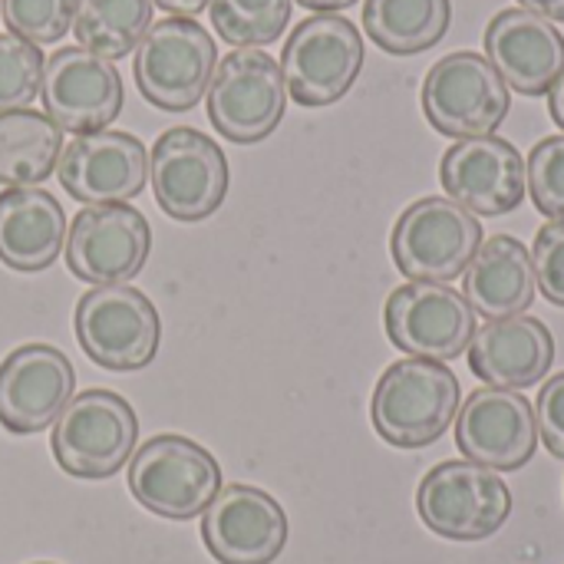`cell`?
<instances>
[{
	"instance_id": "cell-4",
	"label": "cell",
	"mask_w": 564,
	"mask_h": 564,
	"mask_svg": "<svg viewBox=\"0 0 564 564\" xmlns=\"http://www.w3.org/2000/svg\"><path fill=\"white\" fill-rule=\"evenodd\" d=\"M218 66L212 33L192 17H165L135 50V86L162 112H188L202 102Z\"/></svg>"
},
{
	"instance_id": "cell-36",
	"label": "cell",
	"mask_w": 564,
	"mask_h": 564,
	"mask_svg": "<svg viewBox=\"0 0 564 564\" xmlns=\"http://www.w3.org/2000/svg\"><path fill=\"white\" fill-rule=\"evenodd\" d=\"M301 7H307V10H317V13H334V10H347V7H354L357 0H297Z\"/></svg>"
},
{
	"instance_id": "cell-13",
	"label": "cell",
	"mask_w": 564,
	"mask_h": 564,
	"mask_svg": "<svg viewBox=\"0 0 564 564\" xmlns=\"http://www.w3.org/2000/svg\"><path fill=\"white\" fill-rule=\"evenodd\" d=\"M149 251L152 228L132 205H86L66 231V268L93 288L132 281Z\"/></svg>"
},
{
	"instance_id": "cell-17",
	"label": "cell",
	"mask_w": 564,
	"mask_h": 564,
	"mask_svg": "<svg viewBox=\"0 0 564 564\" xmlns=\"http://www.w3.org/2000/svg\"><path fill=\"white\" fill-rule=\"evenodd\" d=\"M76 397V370L53 344H23L0 364V426L17 436L43 433Z\"/></svg>"
},
{
	"instance_id": "cell-34",
	"label": "cell",
	"mask_w": 564,
	"mask_h": 564,
	"mask_svg": "<svg viewBox=\"0 0 564 564\" xmlns=\"http://www.w3.org/2000/svg\"><path fill=\"white\" fill-rule=\"evenodd\" d=\"M152 3H159V7L169 10L172 17H195V13L208 10L212 0H152Z\"/></svg>"
},
{
	"instance_id": "cell-3",
	"label": "cell",
	"mask_w": 564,
	"mask_h": 564,
	"mask_svg": "<svg viewBox=\"0 0 564 564\" xmlns=\"http://www.w3.org/2000/svg\"><path fill=\"white\" fill-rule=\"evenodd\" d=\"M126 479L132 499L142 509L172 522L198 519L221 492L218 459L205 446L178 433H162L139 446L132 453Z\"/></svg>"
},
{
	"instance_id": "cell-6",
	"label": "cell",
	"mask_w": 564,
	"mask_h": 564,
	"mask_svg": "<svg viewBox=\"0 0 564 564\" xmlns=\"http://www.w3.org/2000/svg\"><path fill=\"white\" fill-rule=\"evenodd\" d=\"M73 330L83 354L112 373L145 370L162 344L159 311L132 284L86 291L73 311Z\"/></svg>"
},
{
	"instance_id": "cell-26",
	"label": "cell",
	"mask_w": 564,
	"mask_h": 564,
	"mask_svg": "<svg viewBox=\"0 0 564 564\" xmlns=\"http://www.w3.org/2000/svg\"><path fill=\"white\" fill-rule=\"evenodd\" d=\"M152 0H79L73 33L83 50L112 63L139 50L152 26Z\"/></svg>"
},
{
	"instance_id": "cell-2",
	"label": "cell",
	"mask_w": 564,
	"mask_h": 564,
	"mask_svg": "<svg viewBox=\"0 0 564 564\" xmlns=\"http://www.w3.org/2000/svg\"><path fill=\"white\" fill-rule=\"evenodd\" d=\"M482 221L443 195L413 202L393 225L390 254L406 281L449 284L466 274L482 248Z\"/></svg>"
},
{
	"instance_id": "cell-19",
	"label": "cell",
	"mask_w": 564,
	"mask_h": 564,
	"mask_svg": "<svg viewBox=\"0 0 564 564\" xmlns=\"http://www.w3.org/2000/svg\"><path fill=\"white\" fill-rule=\"evenodd\" d=\"M202 539L218 564H271L288 545V516L254 486H225L202 512Z\"/></svg>"
},
{
	"instance_id": "cell-32",
	"label": "cell",
	"mask_w": 564,
	"mask_h": 564,
	"mask_svg": "<svg viewBox=\"0 0 564 564\" xmlns=\"http://www.w3.org/2000/svg\"><path fill=\"white\" fill-rule=\"evenodd\" d=\"M535 423L545 449L555 459H564V370L542 383V393L535 400Z\"/></svg>"
},
{
	"instance_id": "cell-27",
	"label": "cell",
	"mask_w": 564,
	"mask_h": 564,
	"mask_svg": "<svg viewBox=\"0 0 564 564\" xmlns=\"http://www.w3.org/2000/svg\"><path fill=\"white\" fill-rule=\"evenodd\" d=\"M215 33L235 50H261L291 23V0H212Z\"/></svg>"
},
{
	"instance_id": "cell-8",
	"label": "cell",
	"mask_w": 564,
	"mask_h": 564,
	"mask_svg": "<svg viewBox=\"0 0 564 564\" xmlns=\"http://www.w3.org/2000/svg\"><path fill=\"white\" fill-rule=\"evenodd\" d=\"M416 512L440 539L482 542L509 522L512 492L499 473L469 459H446L423 476Z\"/></svg>"
},
{
	"instance_id": "cell-35",
	"label": "cell",
	"mask_w": 564,
	"mask_h": 564,
	"mask_svg": "<svg viewBox=\"0 0 564 564\" xmlns=\"http://www.w3.org/2000/svg\"><path fill=\"white\" fill-rule=\"evenodd\" d=\"M549 112H552L555 126H558V129H564V73L558 76V83L549 89Z\"/></svg>"
},
{
	"instance_id": "cell-11",
	"label": "cell",
	"mask_w": 564,
	"mask_h": 564,
	"mask_svg": "<svg viewBox=\"0 0 564 564\" xmlns=\"http://www.w3.org/2000/svg\"><path fill=\"white\" fill-rule=\"evenodd\" d=\"M149 182L159 208L169 218L205 221L228 195V159L205 132L175 126L165 129L152 145Z\"/></svg>"
},
{
	"instance_id": "cell-21",
	"label": "cell",
	"mask_w": 564,
	"mask_h": 564,
	"mask_svg": "<svg viewBox=\"0 0 564 564\" xmlns=\"http://www.w3.org/2000/svg\"><path fill=\"white\" fill-rule=\"evenodd\" d=\"M555 364V337L539 317L489 321L469 344V370L499 390H525L545 380Z\"/></svg>"
},
{
	"instance_id": "cell-31",
	"label": "cell",
	"mask_w": 564,
	"mask_h": 564,
	"mask_svg": "<svg viewBox=\"0 0 564 564\" xmlns=\"http://www.w3.org/2000/svg\"><path fill=\"white\" fill-rule=\"evenodd\" d=\"M532 268L542 297L564 307V221H549L539 228L532 245Z\"/></svg>"
},
{
	"instance_id": "cell-7",
	"label": "cell",
	"mask_w": 564,
	"mask_h": 564,
	"mask_svg": "<svg viewBox=\"0 0 564 564\" xmlns=\"http://www.w3.org/2000/svg\"><path fill=\"white\" fill-rule=\"evenodd\" d=\"M139 443V416L112 390H83L53 423V459L73 479L116 476Z\"/></svg>"
},
{
	"instance_id": "cell-37",
	"label": "cell",
	"mask_w": 564,
	"mask_h": 564,
	"mask_svg": "<svg viewBox=\"0 0 564 564\" xmlns=\"http://www.w3.org/2000/svg\"><path fill=\"white\" fill-rule=\"evenodd\" d=\"M36 564H50V562H36Z\"/></svg>"
},
{
	"instance_id": "cell-20",
	"label": "cell",
	"mask_w": 564,
	"mask_h": 564,
	"mask_svg": "<svg viewBox=\"0 0 564 564\" xmlns=\"http://www.w3.org/2000/svg\"><path fill=\"white\" fill-rule=\"evenodd\" d=\"M482 40L486 59L499 69L506 86L522 96L549 93L564 73L562 30L525 7L499 10Z\"/></svg>"
},
{
	"instance_id": "cell-15",
	"label": "cell",
	"mask_w": 564,
	"mask_h": 564,
	"mask_svg": "<svg viewBox=\"0 0 564 564\" xmlns=\"http://www.w3.org/2000/svg\"><path fill=\"white\" fill-rule=\"evenodd\" d=\"M456 446L476 466L516 473L539 449L535 406L519 390L482 387L466 397L456 413Z\"/></svg>"
},
{
	"instance_id": "cell-24",
	"label": "cell",
	"mask_w": 564,
	"mask_h": 564,
	"mask_svg": "<svg viewBox=\"0 0 564 564\" xmlns=\"http://www.w3.org/2000/svg\"><path fill=\"white\" fill-rule=\"evenodd\" d=\"M63 155V129L36 109L0 112V185L23 188L53 175Z\"/></svg>"
},
{
	"instance_id": "cell-33",
	"label": "cell",
	"mask_w": 564,
	"mask_h": 564,
	"mask_svg": "<svg viewBox=\"0 0 564 564\" xmlns=\"http://www.w3.org/2000/svg\"><path fill=\"white\" fill-rule=\"evenodd\" d=\"M519 3H522L525 10H532V13L552 20V23H564V0H519Z\"/></svg>"
},
{
	"instance_id": "cell-12",
	"label": "cell",
	"mask_w": 564,
	"mask_h": 564,
	"mask_svg": "<svg viewBox=\"0 0 564 564\" xmlns=\"http://www.w3.org/2000/svg\"><path fill=\"white\" fill-rule=\"evenodd\" d=\"M476 311L463 291L449 284L406 281L390 291L383 307V327L397 350L420 360H456L476 337Z\"/></svg>"
},
{
	"instance_id": "cell-5",
	"label": "cell",
	"mask_w": 564,
	"mask_h": 564,
	"mask_svg": "<svg viewBox=\"0 0 564 564\" xmlns=\"http://www.w3.org/2000/svg\"><path fill=\"white\" fill-rule=\"evenodd\" d=\"M364 69V36L340 13H314L301 20L284 50L281 76L288 96L304 109L340 102Z\"/></svg>"
},
{
	"instance_id": "cell-16",
	"label": "cell",
	"mask_w": 564,
	"mask_h": 564,
	"mask_svg": "<svg viewBox=\"0 0 564 564\" xmlns=\"http://www.w3.org/2000/svg\"><path fill=\"white\" fill-rule=\"evenodd\" d=\"M446 195L473 215L502 218L525 202L529 172L522 152L502 135L459 139L440 162Z\"/></svg>"
},
{
	"instance_id": "cell-10",
	"label": "cell",
	"mask_w": 564,
	"mask_h": 564,
	"mask_svg": "<svg viewBox=\"0 0 564 564\" xmlns=\"http://www.w3.org/2000/svg\"><path fill=\"white\" fill-rule=\"evenodd\" d=\"M205 99L218 135L238 145L264 142L288 109L281 63L264 50H231L215 66Z\"/></svg>"
},
{
	"instance_id": "cell-28",
	"label": "cell",
	"mask_w": 564,
	"mask_h": 564,
	"mask_svg": "<svg viewBox=\"0 0 564 564\" xmlns=\"http://www.w3.org/2000/svg\"><path fill=\"white\" fill-rule=\"evenodd\" d=\"M43 63L46 59L40 46L13 33H0V112L30 109V102L40 96Z\"/></svg>"
},
{
	"instance_id": "cell-25",
	"label": "cell",
	"mask_w": 564,
	"mask_h": 564,
	"mask_svg": "<svg viewBox=\"0 0 564 564\" xmlns=\"http://www.w3.org/2000/svg\"><path fill=\"white\" fill-rule=\"evenodd\" d=\"M453 23L449 0H367L364 30L390 56L433 50Z\"/></svg>"
},
{
	"instance_id": "cell-22",
	"label": "cell",
	"mask_w": 564,
	"mask_h": 564,
	"mask_svg": "<svg viewBox=\"0 0 564 564\" xmlns=\"http://www.w3.org/2000/svg\"><path fill=\"white\" fill-rule=\"evenodd\" d=\"M66 245L63 205L36 185L0 192V264L20 274L46 271Z\"/></svg>"
},
{
	"instance_id": "cell-29",
	"label": "cell",
	"mask_w": 564,
	"mask_h": 564,
	"mask_svg": "<svg viewBox=\"0 0 564 564\" xmlns=\"http://www.w3.org/2000/svg\"><path fill=\"white\" fill-rule=\"evenodd\" d=\"M76 3L79 0H0V13L13 36L43 46L73 30Z\"/></svg>"
},
{
	"instance_id": "cell-9",
	"label": "cell",
	"mask_w": 564,
	"mask_h": 564,
	"mask_svg": "<svg viewBox=\"0 0 564 564\" xmlns=\"http://www.w3.org/2000/svg\"><path fill=\"white\" fill-rule=\"evenodd\" d=\"M420 99L426 122L449 139L496 135L512 109V89L506 79L482 53L473 50L436 59L423 79Z\"/></svg>"
},
{
	"instance_id": "cell-18",
	"label": "cell",
	"mask_w": 564,
	"mask_h": 564,
	"mask_svg": "<svg viewBox=\"0 0 564 564\" xmlns=\"http://www.w3.org/2000/svg\"><path fill=\"white\" fill-rule=\"evenodd\" d=\"M59 185L83 205H126L145 188L149 152L132 132H86L63 145Z\"/></svg>"
},
{
	"instance_id": "cell-1",
	"label": "cell",
	"mask_w": 564,
	"mask_h": 564,
	"mask_svg": "<svg viewBox=\"0 0 564 564\" xmlns=\"http://www.w3.org/2000/svg\"><path fill=\"white\" fill-rule=\"evenodd\" d=\"M463 406L459 377L436 360L406 357L383 370L373 390L370 420L383 443L423 449L446 436Z\"/></svg>"
},
{
	"instance_id": "cell-30",
	"label": "cell",
	"mask_w": 564,
	"mask_h": 564,
	"mask_svg": "<svg viewBox=\"0 0 564 564\" xmlns=\"http://www.w3.org/2000/svg\"><path fill=\"white\" fill-rule=\"evenodd\" d=\"M525 172L535 208L552 221H564V135L542 139L529 152Z\"/></svg>"
},
{
	"instance_id": "cell-14",
	"label": "cell",
	"mask_w": 564,
	"mask_h": 564,
	"mask_svg": "<svg viewBox=\"0 0 564 564\" xmlns=\"http://www.w3.org/2000/svg\"><path fill=\"white\" fill-rule=\"evenodd\" d=\"M40 99L46 116L63 132H102L122 112V76L119 69L83 50V46H59L43 63Z\"/></svg>"
},
{
	"instance_id": "cell-23",
	"label": "cell",
	"mask_w": 564,
	"mask_h": 564,
	"mask_svg": "<svg viewBox=\"0 0 564 564\" xmlns=\"http://www.w3.org/2000/svg\"><path fill=\"white\" fill-rule=\"evenodd\" d=\"M463 294L486 324L525 314L539 294L532 251L512 235L486 238L463 274Z\"/></svg>"
}]
</instances>
